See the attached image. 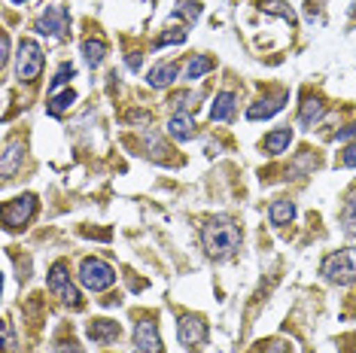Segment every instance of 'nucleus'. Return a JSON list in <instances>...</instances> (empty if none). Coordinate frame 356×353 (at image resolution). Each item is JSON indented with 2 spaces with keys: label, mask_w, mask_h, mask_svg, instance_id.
<instances>
[{
  "label": "nucleus",
  "mask_w": 356,
  "mask_h": 353,
  "mask_svg": "<svg viewBox=\"0 0 356 353\" xmlns=\"http://www.w3.org/2000/svg\"><path fill=\"white\" fill-rule=\"evenodd\" d=\"M22 152H25V143L22 140H10L3 147V158H0V174H3V180H10L15 174V167L22 162Z\"/></svg>",
  "instance_id": "4468645a"
},
{
  "label": "nucleus",
  "mask_w": 356,
  "mask_h": 353,
  "mask_svg": "<svg viewBox=\"0 0 356 353\" xmlns=\"http://www.w3.org/2000/svg\"><path fill=\"white\" fill-rule=\"evenodd\" d=\"M265 353H293V347H289L286 341H271L268 347H265Z\"/></svg>",
  "instance_id": "7c9ffc66"
},
{
  "label": "nucleus",
  "mask_w": 356,
  "mask_h": 353,
  "mask_svg": "<svg viewBox=\"0 0 356 353\" xmlns=\"http://www.w3.org/2000/svg\"><path fill=\"white\" fill-rule=\"evenodd\" d=\"M0 49H3V55H0V61L6 64V61H10V37H6V34L0 37Z\"/></svg>",
  "instance_id": "473e14b6"
},
{
  "label": "nucleus",
  "mask_w": 356,
  "mask_h": 353,
  "mask_svg": "<svg viewBox=\"0 0 356 353\" xmlns=\"http://www.w3.org/2000/svg\"><path fill=\"white\" fill-rule=\"evenodd\" d=\"M341 229L347 238H356V189L347 195L344 211H341Z\"/></svg>",
  "instance_id": "412c9836"
},
{
  "label": "nucleus",
  "mask_w": 356,
  "mask_h": 353,
  "mask_svg": "<svg viewBox=\"0 0 356 353\" xmlns=\"http://www.w3.org/2000/svg\"><path fill=\"white\" fill-rule=\"evenodd\" d=\"M15 350V338H13V326L3 323V353H13Z\"/></svg>",
  "instance_id": "c85d7f7f"
},
{
  "label": "nucleus",
  "mask_w": 356,
  "mask_h": 353,
  "mask_svg": "<svg viewBox=\"0 0 356 353\" xmlns=\"http://www.w3.org/2000/svg\"><path fill=\"white\" fill-rule=\"evenodd\" d=\"M286 98H289V95L280 92L277 98H262V101H256L253 107H247V119H253V122H256V119H271L274 113H280V110H283Z\"/></svg>",
  "instance_id": "9b49d317"
},
{
  "label": "nucleus",
  "mask_w": 356,
  "mask_h": 353,
  "mask_svg": "<svg viewBox=\"0 0 356 353\" xmlns=\"http://www.w3.org/2000/svg\"><path fill=\"white\" fill-rule=\"evenodd\" d=\"M177 74H180V64L177 61H168V64H156V67L147 74V83L152 88H168L177 79Z\"/></svg>",
  "instance_id": "ddd939ff"
},
{
  "label": "nucleus",
  "mask_w": 356,
  "mask_h": 353,
  "mask_svg": "<svg viewBox=\"0 0 356 353\" xmlns=\"http://www.w3.org/2000/svg\"><path fill=\"white\" fill-rule=\"evenodd\" d=\"M216 67V61L213 58H207V55H192L189 64H186V79H201L204 74H210V70Z\"/></svg>",
  "instance_id": "aec40b11"
},
{
  "label": "nucleus",
  "mask_w": 356,
  "mask_h": 353,
  "mask_svg": "<svg viewBox=\"0 0 356 353\" xmlns=\"http://www.w3.org/2000/svg\"><path fill=\"white\" fill-rule=\"evenodd\" d=\"M341 167H356V143H350V147H344V152H341Z\"/></svg>",
  "instance_id": "bb28decb"
},
{
  "label": "nucleus",
  "mask_w": 356,
  "mask_h": 353,
  "mask_svg": "<svg viewBox=\"0 0 356 353\" xmlns=\"http://www.w3.org/2000/svg\"><path fill=\"white\" fill-rule=\"evenodd\" d=\"M76 101V95H74V88H67L64 95H52L49 98V113L52 116H61V113H67L70 110V104Z\"/></svg>",
  "instance_id": "4be33fe9"
},
{
  "label": "nucleus",
  "mask_w": 356,
  "mask_h": 353,
  "mask_svg": "<svg viewBox=\"0 0 356 353\" xmlns=\"http://www.w3.org/2000/svg\"><path fill=\"white\" fill-rule=\"evenodd\" d=\"M353 134H356V125L344 128V131H338V140H347V138H353Z\"/></svg>",
  "instance_id": "72a5a7b5"
},
{
  "label": "nucleus",
  "mask_w": 356,
  "mask_h": 353,
  "mask_svg": "<svg viewBox=\"0 0 356 353\" xmlns=\"http://www.w3.org/2000/svg\"><path fill=\"white\" fill-rule=\"evenodd\" d=\"M268 220H271V226H289V222L296 220V204L289 202V198H280V202H274L268 207Z\"/></svg>",
  "instance_id": "a211bd4d"
},
{
  "label": "nucleus",
  "mask_w": 356,
  "mask_h": 353,
  "mask_svg": "<svg viewBox=\"0 0 356 353\" xmlns=\"http://www.w3.org/2000/svg\"><path fill=\"white\" fill-rule=\"evenodd\" d=\"M15 3H22V0H15Z\"/></svg>",
  "instance_id": "f704fd0d"
},
{
  "label": "nucleus",
  "mask_w": 356,
  "mask_h": 353,
  "mask_svg": "<svg viewBox=\"0 0 356 353\" xmlns=\"http://www.w3.org/2000/svg\"><path fill=\"white\" fill-rule=\"evenodd\" d=\"M234 104H238V95L234 92H220L213 101V107H210V119L213 122H229L234 116Z\"/></svg>",
  "instance_id": "2eb2a0df"
},
{
  "label": "nucleus",
  "mask_w": 356,
  "mask_h": 353,
  "mask_svg": "<svg viewBox=\"0 0 356 353\" xmlns=\"http://www.w3.org/2000/svg\"><path fill=\"white\" fill-rule=\"evenodd\" d=\"M201 244L213 259H225L241 247V229L229 216H213V220H207L201 226Z\"/></svg>",
  "instance_id": "f257e3e1"
},
{
  "label": "nucleus",
  "mask_w": 356,
  "mask_h": 353,
  "mask_svg": "<svg viewBox=\"0 0 356 353\" xmlns=\"http://www.w3.org/2000/svg\"><path fill=\"white\" fill-rule=\"evenodd\" d=\"M186 40V31H171V34H161L159 46H168V43H183Z\"/></svg>",
  "instance_id": "cd10ccee"
},
{
  "label": "nucleus",
  "mask_w": 356,
  "mask_h": 353,
  "mask_svg": "<svg viewBox=\"0 0 356 353\" xmlns=\"http://www.w3.org/2000/svg\"><path fill=\"white\" fill-rule=\"evenodd\" d=\"M79 284L92 293H104L116 284V271H113V265L98 259V256H86L79 262Z\"/></svg>",
  "instance_id": "f03ea898"
},
{
  "label": "nucleus",
  "mask_w": 356,
  "mask_h": 353,
  "mask_svg": "<svg viewBox=\"0 0 356 353\" xmlns=\"http://www.w3.org/2000/svg\"><path fill=\"white\" fill-rule=\"evenodd\" d=\"M74 76H76L74 64H61V67H58V74H55V79H52V85H49V92L55 95V92H58V88H61V85H67V83H70V79H74Z\"/></svg>",
  "instance_id": "393cba45"
},
{
  "label": "nucleus",
  "mask_w": 356,
  "mask_h": 353,
  "mask_svg": "<svg viewBox=\"0 0 356 353\" xmlns=\"http://www.w3.org/2000/svg\"><path fill=\"white\" fill-rule=\"evenodd\" d=\"M83 55L88 67H101L104 58H107V40L104 37H88L83 43Z\"/></svg>",
  "instance_id": "f3484780"
},
{
  "label": "nucleus",
  "mask_w": 356,
  "mask_h": 353,
  "mask_svg": "<svg viewBox=\"0 0 356 353\" xmlns=\"http://www.w3.org/2000/svg\"><path fill=\"white\" fill-rule=\"evenodd\" d=\"M195 101H198V95L183 92V95H177V98L171 101V107H174V113H189V110H195Z\"/></svg>",
  "instance_id": "a878e982"
},
{
  "label": "nucleus",
  "mask_w": 356,
  "mask_h": 353,
  "mask_svg": "<svg viewBox=\"0 0 356 353\" xmlns=\"http://www.w3.org/2000/svg\"><path fill=\"white\" fill-rule=\"evenodd\" d=\"M262 10L265 13H274V15H283L289 25H296V13L289 10L286 3H280V0H262Z\"/></svg>",
  "instance_id": "b1692460"
},
{
  "label": "nucleus",
  "mask_w": 356,
  "mask_h": 353,
  "mask_svg": "<svg viewBox=\"0 0 356 353\" xmlns=\"http://www.w3.org/2000/svg\"><path fill=\"white\" fill-rule=\"evenodd\" d=\"M323 116H326V104H323L320 98H307L302 104V110H298V125H302V128H314Z\"/></svg>",
  "instance_id": "dca6fc26"
},
{
  "label": "nucleus",
  "mask_w": 356,
  "mask_h": 353,
  "mask_svg": "<svg viewBox=\"0 0 356 353\" xmlns=\"http://www.w3.org/2000/svg\"><path fill=\"white\" fill-rule=\"evenodd\" d=\"M119 335H122V326L116 320H92L88 323V338L98 344H113Z\"/></svg>",
  "instance_id": "9d476101"
},
{
  "label": "nucleus",
  "mask_w": 356,
  "mask_h": 353,
  "mask_svg": "<svg viewBox=\"0 0 356 353\" xmlns=\"http://www.w3.org/2000/svg\"><path fill=\"white\" fill-rule=\"evenodd\" d=\"M37 213V195H19L13 202L3 204V229L15 231V229H25Z\"/></svg>",
  "instance_id": "423d86ee"
},
{
  "label": "nucleus",
  "mask_w": 356,
  "mask_h": 353,
  "mask_svg": "<svg viewBox=\"0 0 356 353\" xmlns=\"http://www.w3.org/2000/svg\"><path fill=\"white\" fill-rule=\"evenodd\" d=\"M134 353H161V335L152 320H140L134 326Z\"/></svg>",
  "instance_id": "1a4fd4ad"
},
{
  "label": "nucleus",
  "mask_w": 356,
  "mask_h": 353,
  "mask_svg": "<svg viewBox=\"0 0 356 353\" xmlns=\"http://www.w3.org/2000/svg\"><path fill=\"white\" fill-rule=\"evenodd\" d=\"M177 19H186V22H198L201 19V6H198V0H180L177 3V10H174Z\"/></svg>",
  "instance_id": "5701e85b"
},
{
  "label": "nucleus",
  "mask_w": 356,
  "mask_h": 353,
  "mask_svg": "<svg viewBox=\"0 0 356 353\" xmlns=\"http://www.w3.org/2000/svg\"><path fill=\"white\" fill-rule=\"evenodd\" d=\"M128 122H149V113L147 110H134V113H128Z\"/></svg>",
  "instance_id": "2f4dec72"
},
{
  "label": "nucleus",
  "mask_w": 356,
  "mask_h": 353,
  "mask_svg": "<svg viewBox=\"0 0 356 353\" xmlns=\"http://www.w3.org/2000/svg\"><path fill=\"white\" fill-rule=\"evenodd\" d=\"M293 143V128H277V131L265 134V152H271V156H280V152H286V147Z\"/></svg>",
  "instance_id": "6ab92c4d"
},
{
  "label": "nucleus",
  "mask_w": 356,
  "mask_h": 353,
  "mask_svg": "<svg viewBox=\"0 0 356 353\" xmlns=\"http://www.w3.org/2000/svg\"><path fill=\"white\" fill-rule=\"evenodd\" d=\"M320 271H323V277H326L329 284H338V286L353 284V280H356V247L326 256Z\"/></svg>",
  "instance_id": "7ed1b4c3"
},
{
  "label": "nucleus",
  "mask_w": 356,
  "mask_h": 353,
  "mask_svg": "<svg viewBox=\"0 0 356 353\" xmlns=\"http://www.w3.org/2000/svg\"><path fill=\"white\" fill-rule=\"evenodd\" d=\"M55 353H83V347H79L76 341H58V347H55Z\"/></svg>",
  "instance_id": "c756f323"
},
{
  "label": "nucleus",
  "mask_w": 356,
  "mask_h": 353,
  "mask_svg": "<svg viewBox=\"0 0 356 353\" xmlns=\"http://www.w3.org/2000/svg\"><path fill=\"white\" fill-rule=\"evenodd\" d=\"M37 31L40 34H49V37H64L70 31V15L61 3L46 6V13L37 19Z\"/></svg>",
  "instance_id": "0eeeda50"
},
{
  "label": "nucleus",
  "mask_w": 356,
  "mask_h": 353,
  "mask_svg": "<svg viewBox=\"0 0 356 353\" xmlns=\"http://www.w3.org/2000/svg\"><path fill=\"white\" fill-rule=\"evenodd\" d=\"M168 134L180 143L192 140V134H195V119H192V113H174L171 122H168Z\"/></svg>",
  "instance_id": "f8f14e48"
},
{
  "label": "nucleus",
  "mask_w": 356,
  "mask_h": 353,
  "mask_svg": "<svg viewBox=\"0 0 356 353\" xmlns=\"http://www.w3.org/2000/svg\"><path fill=\"white\" fill-rule=\"evenodd\" d=\"M43 74V49L34 43V40H22L19 55H15V76L22 83H34Z\"/></svg>",
  "instance_id": "20e7f679"
},
{
  "label": "nucleus",
  "mask_w": 356,
  "mask_h": 353,
  "mask_svg": "<svg viewBox=\"0 0 356 353\" xmlns=\"http://www.w3.org/2000/svg\"><path fill=\"white\" fill-rule=\"evenodd\" d=\"M46 284H49V293L58 295V299L67 304V308H83V295H79L74 280H70L67 265H64V262H55V265H52L49 280H46Z\"/></svg>",
  "instance_id": "39448f33"
},
{
  "label": "nucleus",
  "mask_w": 356,
  "mask_h": 353,
  "mask_svg": "<svg viewBox=\"0 0 356 353\" xmlns=\"http://www.w3.org/2000/svg\"><path fill=\"white\" fill-rule=\"evenodd\" d=\"M177 335H180V344H183V347H198V344L207 341V323H204L201 317L183 314L180 323H177Z\"/></svg>",
  "instance_id": "6e6552de"
}]
</instances>
